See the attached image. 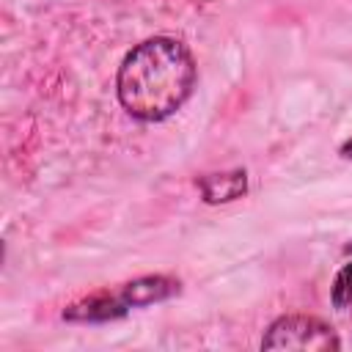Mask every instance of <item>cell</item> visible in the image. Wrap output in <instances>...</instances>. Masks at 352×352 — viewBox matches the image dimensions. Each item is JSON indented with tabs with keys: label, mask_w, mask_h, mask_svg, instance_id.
Here are the masks:
<instances>
[{
	"label": "cell",
	"mask_w": 352,
	"mask_h": 352,
	"mask_svg": "<svg viewBox=\"0 0 352 352\" xmlns=\"http://www.w3.org/2000/svg\"><path fill=\"white\" fill-rule=\"evenodd\" d=\"M195 85L190 50L170 36H154L126 52L118 66L116 94L121 107L140 121H162L176 113Z\"/></svg>",
	"instance_id": "cell-1"
},
{
	"label": "cell",
	"mask_w": 352,
	"mask_h": 352,
	"mask_svg": "<svg viewBox=\"0 0 352 352\" xmlns=\"http://www.w3.org/2000/svg\"><path fill=\"white\" fill-rule=\"evenodd\" d=\"M264 349H300V352H330L338 349L341 341L338 336L316 316H280L278 322L270 324V330L261 338Z\"/></svg>",
	"instance_id": "cell-2"
},
{
	"label": "cell",
	"mask_w": 352,
	"mask_h": 352,
	"mask_svg": "<svg viewBox=\"0 0 352 352\" xmlns=\"http://www.w3.org/2000/svg\"><path fill=\"white\" fill-rule=\"evenodd\" d=\"M198 187L209 204H226L239 198L248 190V176L245 170H231V173H209L198 179Z\"/></svg>",
	"instance_id": "cell-3"
},
{
	"label": "cell",
	"mask_w": 352,
	"mask_h": 352,
	"mask_svg": "<svg viewBox=\"0 0 352 352\" xmlns=\"http://www.w3.org/2000/svg\"><path fill=\"white\" fill-rule=\"evenodd\" d=\"M330 300H333L336 308H349V305H352V261L336 275Z\"/></svg>",
	"instance_id": "cell-4"
},
{
	"label": "cell",
	"mask_w": 352,
	"mask_h": 352,
	"mask_svg": "<svg viewBox=\"0 0 352 352\" xmlns=\"http://www.w3.org/2000/svg\"><path fill=\"white\" fill-rule=\"evenodd\" d=\"M341 154H344V157H352V140H346V143L341 146Z\"/></svg>",
	"instance_id": "cell-5"
}]
</instances>
